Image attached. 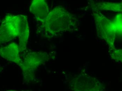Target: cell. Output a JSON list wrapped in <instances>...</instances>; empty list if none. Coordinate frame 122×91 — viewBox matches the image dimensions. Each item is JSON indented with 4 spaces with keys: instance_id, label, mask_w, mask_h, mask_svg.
<instances>
[{
    "instance_id": "cell-1",
    "label": "cell",
    "mask_w": 122,
    "mask_h": 91,
    "mask_svg": "<svg viewBox=\"0 0 122 91\" xmlns=\"http://www.w3.org/2000/svg\"><path fill=\"white\" fill-rule=\"evenodd\" d=\"M43 23L46 33L54 35L69 31L75 25V18L66 9L58 6L49 12Z\"/></svg>"
},
{
    "instance_id": "cell-2",
    "label": "cell",
    "mask_w": 122,
    "mask_h": 91,
    "mask_svg": "<svg viewBox=\"0 0 122 91\" xmlns=\"http://www.w3.org/2000/svg\"><path fill=\"white\" fill-rule=\"evenodd\" d=\"M93 14L99 36L112 46L117 35H122V13L116 15L112 20L108 19L96 10L93 11Z\"/></svg>"
},
{
    "instance_id": "cell-3",
    "label": "cell",
    "mask_w": 122,
    "mask_h": 91,
    "mask_svg": "<svg viewBox=\"0 0 122 91\" xmlns=\"http://www.w3.org/2000/svg\"><path fill=\"white\" fill-rule=\"evenodd\" d=\"M49 59V55L46 52H39L28 53L20 67L23 71L24 81L29 82L33 80L37 68Z\"/></svg>"
},
{
    "instance_id": "cell-4",
    "label": "cell",
    "mask_w": 122,
    "mask_h": 91,
    "mask_svg": "<svg viewBox=\"0 0 122 91\" xmlns=\"http://www.w3.org/2000/svg\"><path fill=\"white\" fill-rule=\"evenodd\" d=\"M75 91H103V85L98 79L88 75H81L74 78L70 84Z\"/></svg>"
},
{
    "instance_id": "cell-5",
    "label": "cell",
    "mask_w": 122,
    "mask_h": 91,
    "mask_svg": "<svg viewBox=\"0 0 122 91\" xmlns=\"http://www.w3.org/2000/svg\"><path fill=\"white\" fill-rule=\"evenodd\" d=\"M18 34L15 15L7 14L0 25V45L12 40L18 37Z\"/></svg>"
},
{
    "instance_id": "cell-6",
    "label": "cell",
    "mask_w": 122,
    "mask_h": 91,
    "mask_svg": "<svg viewBox=\"0 0 122 91\" xmlns=\"http://www.w3.org/2000/svg\"><path fill=\"white\" fill-rule=\"evenodd\" d=\"M15 18L18 30L19 47L20 51H23L26 49L29 35L27 18L23 15H15Z\"/></svg>"
},
{
    "instance_id": "cell-7",
    "label": "cell",
    "mask_w": 122,
    "mask_h": 91,
    "mask_svg": "<svg viewBox=\"0 0 122 91\" xmlns=\"http://www.w3.org/2000/svg\"><path fill=\"white\" fill-rule=\"evenodd\" d=\"M20 51L17 43H11L0 47V56L7 61L15 63L20 67L23 61L19 56Z\"/></svg>"
},
{
    "instance_id": "cell-8",
    "label": "cell",
    "mask_w": 122,
    "mask_h": 91,
    "mask_svg": "<svg viewBox=\"0 0 122 91\" xmlns=\"http://www.w3.org/2000/svg\"><path fill=\"white\" fill-rule=\"evenodd\" d=\"M30 13L38 21L43 23L49 14V9L46 0H32Z\"/></svg>"
},
{
    "instance_id": "cell-9",
    "label": "cell",
    "mask_w": 122,
    "mask_h": 91,
    "mask_svg": "<svg viewBox=\"0 0 122 91\" xmlns=\"http://www.w3.org/2000/svg\"><path fill=\"white\" fill-rule=\"evenodd\" d=\"M92 8L97 11H108L120 12L122 11L121 2H100L92 3Z\"/></svg>"
},
{
    "instance_id": "cell-10",
    "label": "cell",
    "mask_w": 122,
    "mask_h": 91,
    "mask_svg": "<svg viewBox=\"0 0 122 91\" xmlns=\"http://www.w3.org/2000/svg\"><path fill=\"white\" fill-rule=\"evenodd\" d=\"M112 57H113V59H117L118 60H122V50H117L112 53Z\"/></svg>"
}]
</instances>
